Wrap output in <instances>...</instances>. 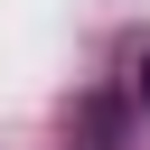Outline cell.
<instances>
[{
    "label": "cell",
    "instance_id": "6da1fadb",
    "mask_svg": "<svg viewBox=\"0 0 150 150\" xmlns=\"http://www.w3.org/2000/svg\"><path fill=\"white\" fill-rule=\"evenodd\" d=\"M141 103H150V56H141Z\"/></svg>",
    "mask_w": 150,
    "mask_h": 150
}]
</instances>
